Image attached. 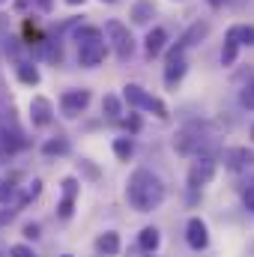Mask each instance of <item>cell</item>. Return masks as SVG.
<instances>
[{"label": "cell", "instance_id": "cell-1", "mask_svg": "<svg viewBox=\"0 0 254 257\" xmlns=\"http://www.w3.org/2000/svg\"><path fill=\"white\" fill-rule=\"evenodd\" d=\"M162 200H165V183H162L153 171L138 168V171L129 177V203H132L138 212H153Z\"/></svg>", "mask_w": 254, "mask_h": 257}, {"label": "cell", "instance_id": "cell-2", "mask_svg": "<svg viewBox=\"0 0 254 257\" xmlns=\"http://www.w3.org/2000/svg\"><path fill=\"white\" fill-rule=\"evenodd\" d=\"M123 99L129 102V108L150 111V114H156L159 120H168V117H171V114H168V105H165L162 99H156L153 93H147L144 87H138V84H126V87H123Z\"/></svg>", "mask_w": 254, "mask_h": 257}, {"label": "cell", "instance_id": "cell-3", "mask_svg": "<svg viewBox=\"0 0 254 257\" xmlns=\"http://www.w3.org/2000/svg\"><path fill=\"white\" fill-rule=\"evenodd\" d=\"M105 36H108V42H111V48H114V54L120 60H129L135 54V39H132V33H129V27L123 21H108Z\"/></svg>", "mask_w": 254, "mask_h": 257}, {"label": "cell", "instance_id": "cell-4", "mask_svg": "<svg viewBox=\"0 0 254 257\" xmlns=\"http://www.w3.org/2000/svg\"><path fill=\"white\" fill-rule=\"evenodd\" d=\"M212 177H215V159H212V156H197L189 168V189L197 192V189L209 186Z\"/></svg>", "mask_w": 254, "mask_h": 257}, {"label": "cell", "instance_id": "cell-5", "mask_svg": "<svg viewBox=\"0 0 254 257\" xmlns=\"http://www.w3.org/2000/svg\"><path fill=\"white\" fill-rule=\"evenodd\" d=\"M105 36H96V39H87V42H81L78 45V63L87 66V69H93V66H99L105 60Z\"/></svg>", "mask_w": 254, "mask_h": 257}, {"label": "cell", "instance_id": "cell-6", "mask_svg": "<svg viewBox=\"0 0 254 257\" xmlns=\"http://www.w3.org/2000/svg\"><path fill=\"white\" fill-rule=\"evenodd\" d=\"M186 69H189V60H186V54L171 48V51H168V60H165V84H168V87H177V84L183 81Z\"/></svg>", "mask_w": 254, "mask_h": 257}, {"label": "cell", "instance_id": "cell-7", "mask_svg": "<svg viewBox=\"0 0 254 257\" xmlns=\"http://www.w3.org/2000/svg\"><path fill=\"white\" fill-rule=\"evenodd\" d=\"M203 132H206V126H189V128H183L180 135H177V150L180 153H200V147H203V141H209V138H203Z\"/></svg>", "mask_w": 254, "mask_h": 257}, {"label": "cell", "instance_id": "cell-8", "mask_svg": "<svg viewBox=\"0 0 254 257\" xmlns=\"http://www.w3.org/2000/svg\"><path fill=\"white\" fill-rule=\"evenodd\" d=\"M87 105H90V90H66L60 96V108L66 117H78Z\"/></svg>", "mask_w": 254, "mask_h": 257}, {"label": "cell", "instance_id": "cell-9", "mask_svg": "<svg viewBox=\"0 0 254 257\" xmlns=\"http://www.w3.org/2000/svg\"><path fill=\"white\" fill-rule=\"evenodd\" d=\"M224 165H227L233 174L251 171L254 168V150H248V147H233V150H227V153H224Z\"/></svg>", "mask_w": 254, "mask_h": 257}, {"label": "cell", "instance_id": "cell-10", "mask_svg": "<svg viewBox=\"0 0 254 257\" xmlns=\"http://www.w3.org/2000/svg\"><path fill=\"white\" fill-rule=\"evenodd\" d=\"M206 33H209V24H206V21H194L189 30L180 36V42L174 45V51H183V54H186V51H189V48H194L200 39H206Z\"/></svg>", "mask_w": 254, "mask_h": 257}, {"label": "cell", "instance_id": "cell-11", "mask_svg": "<svg viewBox=\"0 0 254 257\" xmlns=\"http://www.w3.org/2000/svg\"><path fill=\"white\" fill-rule=\"evenodd\" d=\"M186 239H189L191 248H206L209 245V230H206V224L200 221V218H189V224H186Z\"/></svg>", "mask_w": 254, "mask_h": 257}, {"label": "cell", "instance_id": "cell-12", "mask_svg": "<svg viewBox=\"0 0 254 257\" xmlns=\"http://www.w3.org/2000/svg\"><path fill=\"white\" fill-rule=\"evenodd\" d=\"M51 117H54L51 102L45 96H33V102H30V120H33V126H48Z\"/></svg>", "mask_w": 254, "mask_h": 257}, {"label": "cell", "instance_id": "cell-13", "mask_svg": "<svg viewBox=\"0 0 254 257\" xmlns=\"http://www.w3.org/2000/svg\"><path fill=\"white\" fill-rule=\"evenodd\" d=\"M60 186H63V200H60V218H72V212H75V197H78V180H75V177H66Z\"/></svg>", "mask_w": 254, "mask_h": 257}, {"label": "cell", "instance_id": "cell-14", "mask_svg": "<svg viewBox=\"0 0 254 257\" xmlns=\"http://www.w3.org/2000/svg\"><path fill=\"white\" fill-rule=\"evenodd\" d=\"M165 45H168V33H165V27H153V30L147 33V39H144V51H147V57H159V54L165 51Z\"/></svg>", "mask_w": 254, "mask_h": 257}, {"label": "cell", "instance_id": "cell-15", "mask_svg": "<svg viewBox=\"0 0 254 257\" xmlns=\"http://www.w3.org/2000/svg\"><path fill=\"white\" fill-rule=\"evenodd\" d=\"M227 39L236 45H254V27L251 24H233L227 30Z\"/></svg>", "mask_w": 254, "mask_h": 257}, {"label": "cell", "instance_id": "cell-16", "mask_svg": "<svg viewBox=\"0 0 254 257\" xmlns=\"http://www.w3.org/2000/svg\"><path fill=\"white\" fill-rule=\"evenodd\" d=\"M96 251H99V254H108V257H114L117 251H120V236H117L114 230H108V233H102V236L96 239Z\"/></svg>", "mask_w": 254, "mask_h": 257}, {"label": "cell", "instance_id": "cell-17", "mask_svg": "<svg viewBox=\"0 0 254 257\" xmlns=\"http://www.w3.org/2000/svg\"><path fill=\"white\" fill-rule=\"evenodd\" d=\"M153 15H156V6H153L150 0H138L135 9H132V21H135V24H147Z\"/></svg>", "mask_w": 254, "mask_h": 257}, {"label": "cell", "instance_id": "cell-18", "mask_svg": "<svg viewBox=\"0 0 254 257\" xmlns=\"http://www.w3.org/2000/svg\"><path fill=\"white\" fill-rule=\"evenodd\" d=\"M138 245H141L144 251H156V248H159V230H156V227H144L141 236H138Z\"/></svg>", "mask_w": 254, "mask_h": 257}, {"label": "cell", "instance_id": "cell-19", "mask_svg": "<svg viewBox=\"0 0 254 257\" xmlns=\"http://www.w3.org/2000/svg\"><path fill=\"white\" fill-rule=\"evenodd\" d=\"M114 153H117V159H120V162H129V159H132V153H135L132 138H117V141H114Z\"/></svg>", "mask_w": 254, "mask_h": 257}, {"label": "cell", "instance_id": "cell-20", "mask_svg": "<svg viewBox=\"0 0 254 257\" xmlns=\"http://www.w3.org/2000/svg\"><path fill=\"white\" fill-rule=\"evenodd\" d=\"M18 78L24 81V84H30V87H36L39 84V69L30 63H18Z\"/></svg>", "mask_w": 254, "mask_h": 257}, {"label": "cell", "instance_id": "cell-21", "mask_svg": "<svg viewBox=\"0 0 254 257\" xmlns=\"http://www.w3.org/2000/svg\"><path fill=\"white\" fill-rule=\"evenodd\" d=\"M102 114H108V117H120V114H123V105H120V99L108 93V96L102 99Z\"/></svg>", "mask_w": 254, "mask_h": 257}, {"label": "cell", "instance_id": "cell-22", "mask_svg": "<svg viewBox=\"0 0 254 257\" xmlns=\"http://www.w3.org/2000/svg\"><path fill=\"white\" fill-rule=\"evenodd\" d=\"M42 153H45V156H63V153H69V141H63V138L48 141V144L42 147Z\"/></svg>", "mask_w": 254, "mask_h": 257}, {"label": "cell", "instance_id": "cell-23", "mask_svg": "<svg viewBox=\"0 0 254 257\" xmlns=\"http://www.w3.org/2000/svg\"><path fill=\"white\" fill-rule=\"evenodd\" d=\"M236 51H239V45H236V42H230V39H224V48H221V63H224V66H233V63H236Z\"/></svg>", "mask_w": 254, "mask_h": 257}, {"label": "cell", "instance_id": "cell-24", "mask_svg": "<svg viewBox=\"0 0 254 257\" xmlns=\"http://www.w3.org/2000/svg\"><path fill=\"white\" fill-rule=\"evenodd\" d=\"M39 192H42V183H39V180H33V183L27 186V192L21 194V200H18V206H27V203H30L33 197H39Z\"/></svg>", "mask_w": 254, "mask_h": 257}, {"label": "cell", "instance_id": "cell-25", "mask_svg": "<svg viewBox=\"0 0 254 257\" xmlns=\"http://www.w3.org/2000/svg\"><path fill=\"white\" fill-rule=\"evenodd\" d=\"M239 102H242V108H248V111H254V78L242 87V93H239Z\"/></svg>", "mask_w": 254, "mask_h": 257}, {"label": "cell", "instance_id": "cell-26", "mask_svg": "<svg viewBox=\"0 0 254 257\" xmlns=\"http://www.w3.org/2000/svg\"><path fill=\"white\" fill-rule=\"evenodd\" d=\"M96 36H102V30H99V27H78V30H75L78 45H81V42H87V39H96Z\"/></svg>", "mask_w": 254, "mask_h": 257}, {"label": "cell", "instance_id": "cell-27", "mask_svg": "<svg viewBox=\"0 0 254 257\" xmlns=\"http://www.w3.org/2000/svg\"><path fill=\"white\" fill-rule=\"evenodd\" d=\"M15 197V186H12V180H0V203H9Z\"/></svg>", "mask_w": 254, "mask_h": 257}, {"label": "cell", "instance_id": "cell-28", "mask_svg": "<svg viewBox=\"0 0 254 257\" xmlns=\"http://www.w3.org/2000/svg\"><path fill=\"white\" fill-rule=\"evenodd\" d=\"M12 257H36L33 254V248H27V245H12V251H9Z\"/></svg>", "mask_w": 254, "mask_h": 257}, {"label": "cell", "instance_id": "cell-29", "mask_svg": "<svg viewBox=\"0 0 254 257\" xmlns=\"http://www.w3.org/2000/svg\"><path fill=\"white\" fill-rule=\"evenodd\" d=\"M15 212H18V209H12V206H6V209H0V227H3V224H9V221L15 218Z\"/></svg>", "mask_w": 254, "mask_h": 257}, {"label": "cell", "instance_id": "cell-30", "mask_svg": "<svg viewBox=\"0 0 254 257\" xmlns=\"http://www.w3.org/2000/svg\"><path fill=\"white\" fill-rule=\"evenodd\" d=\"M242 200H245V206L254 212V186H248V189L242 192Z\"/></svg>", "mask_w": 254, "mask_h": 257}, {"label": "cell", "instance_id": "cell-31", "mask_svg": "<svg viewBox=\"0 0 254 257\" xmlns=\"http://www.w3.org/2000/svg\"><path fill=\"white\" fill-rule=\"evenodd\" d=\"M24 236L27 239H36L39 236V224H24Z\"/></svg>", "mask_w": 254, "mask_h": 257}, {"label": "cell", "instance_id": "cell-32", "mask_svg": "<svg viewBox=\"0 0 254 257\" xmlns=\"http://www.w3.org/2000/svg\"><path fill=\"white\" fill-rule=\"evenodd\" d=\"M126 128H132V132H138V128H141V120H138V117H132V120L126 123Z\"/></svg>", "mask_w": 254, "mask_h": 257}, {"label": "cell", "instance_id": "cell-33", "mask_svg": "<svg viewBox=\"0 0 254 257\" xmlns=\"http://www.w3.org/2000/svg\"><path fill=\"white\" fill-rule=\"evenodd\" d=\"M206 3H209V6H212V9H221V6H224V3H227V0H206Z\"/></svg>", "mask_w": 254, "mask_h": 257}, {"label": "cell", "instance_id": "cell-34", "mask_svg": "<svg viewBox=\"0 0 254 257\" xmlns=\"http://www.w3.org/2000/svg\"><path fill=\"white\" fill-rule=\"evenodd\" d=\"M66 3H69V6H81L84 0H66Z\"/></svg>", "mask_w": 254, "mask_h": 257}, {"label": "cell", "instance_id": "cell-35", "mask_svg": "<svg viewBox=\"0 0 254 257\" xmlns=\"http://www.w3.org/2000/svg\"><path fill=\"white\" fill-rule=\"evenodd\" d=\"M102 3H117V0H102Z\"/></svg>", "mask_w": 254, "mask_h": 257}, {"label": "cell", "instance_id": "cell-36", "mask_svg": "<svg viewBox=\"0 0 254 257\" xmlns=\"http://www.w3.org/2000/svg\"><path fill=\"white\" fill-rule=\"evenodd\" d=\"M251 138H254V126H251Z\"/></svg>", "mask_w": 254, "mask_h": 257}, {"label": "cell", "instance_id": "cell-37", "mask_svg": "<svg viewBox=\"0 0 254 257\" xmlns=\"http://www.w3.org/2000/svg\"><path fill=\"white\" fill-rule=\"evenodd\" d=\"M63 257H72V254H63Z\"/></svg>", "mask_w": 254, "mask_h": 257}, {"label": "cell", "instance_id": "cell-38", "mask_svg": "<svg viewBox=\"0 0 254 257\" xmlns=\"http://www.w3.org/2000/svg\"><path fill=\"white\" fill-rule=\"evenodd\" d=\"M0 3H3V0H0Z\"/></svg>", "mask_w": 254, "mask_h": 257}, {"label": "cell", "instance_id": "cell-39", "mask_svg": "<svg viewBox=\"0 0 254 257\" xmlns=\"http://www.w3.org/2000/svg\"><path fill=\"white\" fill-rule=\"evenodd\" d=\"M147 257H150V254H147Z\"/></svg>", "mask_w": 254, "mask_h": 257}]
</instances>
